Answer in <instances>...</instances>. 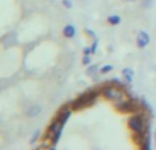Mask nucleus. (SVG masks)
Instances as JSON below:
<instances>
[{
  "instance_id": "1",
  "label": "nucleus",
  "mask_w": 156,
  "mask_h": 150,
  "mask_svg": "<svg viewBox=\"0 0 156 150\" xmlns=\"http://www.w3.org/2000/svg\"><path fill=\"white\" fill-rule=\"evenodd\" d=\"M69 107H70V105H65V107L58 112V115L55 116V119L52 120V123L49 124V127H48L45 139L52 143V148L58 145L60 134H62V131H63V127H65V124L67 123L69 118L71 116V111L73 109Z\"/></svg>"
},
{
  "instance_id": "2",
  "label": "nucleus",
  "mask_w": 156,
  "mask_h": 150,
  "mask_svg": "<svg viewBox=\"0 0 156 150\" xmlns=\"http://www.w3.org/2000/svg\"><path fill=\"white\" fill-rule=\"evenodd\" d=\"M127 126H129L130 131L133 132L134 139L137 138H148L147 137V128H148V123L145 121L144 115H132L127 120Z\"/></svg>"
},
{
  "instance_id": "3",
  "label": "nucleus",
  "mask_w": 156,
  "mask_h": 150,
  "mask_svg": "<svg viewBox=\"0 0 156 150\" xmlns=\"http://www.w3.org/2000/svg\"><path fill=\"white\" fill-rule=\"evenodd\" d=\"M97 97H99V91H94V90L86 91L85 94L80 96L78 98H76L73 102H71L70 108L73 111H81V109H83V108H88V107H90V105L94 104Z\"/></svg>"
},
{
  "instance_id": "4",
  "label": "nucleus",
  "mask_w": 156,
  "mask_h": 150,
  "mask_svg": "<svg viewBox=\"0 0 156 150\" xmlns=\"http://www.w3.org/2000/svg\"><path fill=\"white\" fill-rule=\"evenodd\" d=\"M101 96L104 97L105 100H108V101L111 102H121L125 100V93L121 90L119 87H115V86H105L104 89L101 90Z\"/></svg>"
},
{
  "instance_id": "5",
  "label": "nucleus",
  "mask_w": 156,
  "mask_h": 150,
  "mask_svg": "<svg viewBox=\"0 0 156 150\" xmlns=\"http://www.w3.org/2000/svg\"><path fill=\"white\" fill-rule=\"evenodd\" d=\"M115 109L121 113H130V112H136L138 109V105L133 100H123L121 102H116Z\"/></svg>"
},
{
  "instance_id": "6",
  "label": "nucleus",
  "mask_w": 156,
  "mask_h": 150,
  "mask_svg": "<svg viewBox=\"0 0 156 150\" xmlns=\"http://www.w3.org/2000/svg\"><path fill=\"white\" fill-rule=\"evenodd\" d=\"M136 41H137V46H138V48L143 49V48H145V46L148 45L151 40H149V36H148V33H147V32H140Z\"/></svg>"
},
{
  "instance_id": "7",
  "label": "nucleus",
  "mask_w": 156,
  "mask_h": 150,
  "mask_svg": "<svg viewBox=\"0 0 156 150\" xmlns=\"http://www.w3.org/2000/svg\"><path fill=\"white\" fill-rule=\"evenodd\" d=\"M63 36H65L66 38H71L76 36V27L73 26V25H67V26L63 27Z\"/></svg>"
},
{
  "instance_id": "8",
  "label": "nucleus",
  "mask_w": 156,
  "mask_h": 150,
  "mask_svg": "<svg viewBox=\"0 0 156 150\" xmlns=\"http://www.w3.org/2000/svg\"><path fill=\"white\" fill-rule=\"evenodd\" d=\"M40 112H41V107L40 105H34V107H30L26 113L29 118H36V116L40 115Z\"/></svg>"
},
{
  "instance_id": "9",
  "label": "nucleus",
  "mask_w": 156,
  "mask_h": 150,
  "mask_svg": "<svg viewBox=\"0 0 156 150\" xmlns=\"http://www.w3.org/2000/svg\"><path fill=\"white\" fill-rule=\"evenodd\" d=\"M133 70L132 68H123L122 70V75H123V78H125V80H126L127 83H132V80H133Z\"/></svg>"
},
{
  "instance_id": "10",
  "label": "nucleus",
  "mask_w": 156,
  "mask_h": 150,
  "mask_svg": "<svg viewBox=\"0 0 156 150\" xmlns=\"http://www.w3.org/2000/svg\"><path fill=\"white\" fill-rule=\"evenodd\" d=\"M107 21H108V23H110V25H114V26H115V25L121 23L122 19H121V16H119V15H110L107 18Z\"/></svg>"
},
{
  "instance_id": "11",
  "label": "nucleus",
  "mask_w": 156,
  "mask_h": 150,
  "mask_svg": "<svg viewBox=\"0 0 156 150\" xmlns=\"http://www.w3.org/2000/svg\"><path fill=\"white\" fill-rule=\"evenodd\" d=\"M97 70H99V66H90V67H88V70H86V74H88L89 77H94Z\"/></svg>"
},
{
  "instance_id": "12",
  "label": "nucleus",
  "mask_w": 156,
  "mask_h": 150,
  "mask_svg": "<svg viewBox=\"0 0 156 150\" xmlns=\"http://www.w3.org/2000/svg\"><path fill=\"white\" fill-rule=\"evenodd\" d=\"M114 70V67L111 64H107V66H103L101 68H100V73L101 74H107V73H110V71H112Z\"/></svg>"
},
{
  "instance_id": "13",
  "label": "nucleus",
  "mask_w": 156,
  "mask_h": 150,
  "mask_svg": "<svg viewBox=\"0 0 156 150\" xmlns=\"http://www.w3.org/2000/svg\"><path fill=\"white\" fill-rule=\"evenodd\" d=\"M82 64L83 66H89V64H90V57H89V55H85V56H83Z\"/></svg>"
},
{
  "instance_id": "14",
  "label": "nucleus",
  "mask_w": 156,
  "mask_h": 150,
  "mask_svg": "<svg viewBox=\"0 0 156 150\" xmlns=\"http://www.w3.org/2000/svg\"><path fill=\"white\" fill-rule=\"evenodd\" d=\"M38 135H40V131H38V130H37V131L34 132V135H33V137H32V139H30V145H33V143H34L36 141H37Z\"/></svg>"
},
{
  "instance_id": "15",
  "label": "nucleus",
  "mask_w": 156,
  "mask_h": 150,
  "mask_svg": "<svg viewBox=\"0 0 156 150\" xmlns=\"http://www.w3.org/2000/svg\"><path fill=\"white\" fill-rule=\"evenodd\" d=\"M62 4L65 5L66 8H71V7H73V3H71V0H63Z\"/></svg>"
},
{
  "instance_id": "16",
  "label": "nucleus",
  "mask_w": 156,
  "mask_h": 150,
  "mask_svg": "<svg viewBox=\"0 0 156 150\" xmlns=\"http://www.w3.org/2000/svg\"><path fill=\"white\" fill-rule=\"evenodd\" d=\"M97 44H99V41H97L96 38H94V40H93V44H92V46H90V48H92V53H94V52H96V49H97Z\"/></svg>"
},
{
  "instance_id": "17",
  "label": "nucleus",
  "mask_w": 156,
  "mask_h": 150,
  "mask_svg": "<svg viewBox=\"0 0 156 150\" xmlns=\"http://www.w3.org/2000/svg\"><path fill=\"white\" fill-rule=\"evenodd\" d=\"M85 33H86V34H89V36H90V37L93 38V40H94V38H96V34H94V33L92 32L90 29H85Z\"/></svg>"
},
{
  "instance_id": "18",
  "label": "nucleus",
  "mask_w": 156,
  "mask_h": 150,
  "mask_svg": "<svg viewBox=\"0 0 156 150\" xmlns=\"http://www.w3.org/2000/svg\"><path fill=\"white\" fill-rule=\"evenodd\" d=\"M92 53V48L90 46H85L83 48V55H90Z\"/></svg>"
},
{
  "instance_id": "19",
  "label": "nucleus",
  "mask_w": 156,
  "mask_h": 150,
  "mask_svg": "<svg viewBox=\"0 0 156 150\" xmlns=\"http://www.w3.org/2000/svg\"><path fill=\"white\" fill-rule=\"evenodd\" d=\"M152 5V0H144V7L149 8Z\"/></svg>"
},
{
  "instance_id": "20",
  "label": "nucleus",
  "mask_w": 156,
  "mask_h": 150,
  "mask_svg": "<svg viewBox=\"0 0 156 150\" xmlns=\"http://www.w3.org/2000/svg\"><path fill=\"white\" fill-rule=\"evenodd\" d=\"M126 2H137V0H126Z\"/></svg>"
},
{
  "instance_id": "21",
  "label": "nucleus",
  "mask_w": 156,
  "mask_h": 150,
  "mask_svg": "<svg viewBox=\"0 0 156 150\" xmlns=\"http://www.w3.org/2000/svg\"><path fill=\"white\" fill-rule=\"evenodd\" d=\"M155 139H156V132H155Z\"/></svg>"
}]
</instances>
